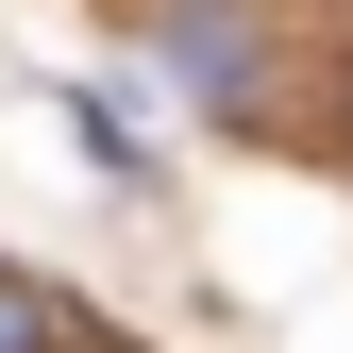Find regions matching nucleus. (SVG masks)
Returning <instances> with one entry per match:
<instances>
[{"mask_svg": "<svg viewBox=\"0 0 353 353\" xmlns=\"http://www.w3.org/2000/svg\"><path fill=\"white\" fill-rule=\"evenodd\" d=\"M168 84L185 101H252V0H168Z\"/></svg>", "mask_w": 353, "mask_h": 353, "instance_id": "obj_1", "label": "nucleus"}, {"mask_svg": "<svg viewBox=\"0 0 353 353\" xmlns=\"http://www.w3.org/2000/svg\"><path fill=\"white\" fill-rule=\"evenodd\" d=\"M51 336H68V303L34 286V270H0V353H51Z\"/></svg>", "mask_w": 353, "mask_h": 353, "instance_id": "obj_2", "label": "nucleus"}]
</instances>
